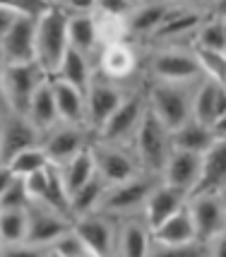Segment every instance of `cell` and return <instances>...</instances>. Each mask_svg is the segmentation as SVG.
<instances>
[{"instance_id":"6da1fadb","label":"cell","mask_w":226,"mask_h":257,"mask_svg":"<svg viewBox=\"0 0 226 257\" xmlns=\"http://www.w3.org/2000/svg\"><path fill=\"white\" fill-rule=\"evenodd\" d=\"M68 5L48 3L36 10L34 34V60L48 77L56 75L63 58L68 53Z\"/></svg>"},{"instance_id":"7a4b0ae2","label":"cell","mask_w":226,"mask_h":257,"mask_svg":"<svg viewBox=\"0 0 226 257\" xmlns=\"http://www.w3.org/2000/svg\"><path fill=\"white\" fill-rule=\"evenodd\" d=\"M142 70L147 82L197 84L202 79L190 46H152Z\"/></svg>"},{"instance_id":"3957f363","label":"cell","mask_w":226,"mask_h":257,"mask_svg":"<svg viewBox=\"0 0 226 257\" xmlns=\"http://www.w3.org/2000/svg\"><path fill=\"white\" fill-rule=\"evenodd\" d=\"M209 15H212V5L173 3L169 15L149 39V48L152 46H190L197 29L209 20Z\"/></svg>"},{"instance_id":"277c9868","label":"cell","mask_w":226,"mask_h":257,"mask_svg":"<svg viewBox=\"0 0 226 257\" xmlns=\"http://www.w3.org/2000/svg\"><path fill=\"white\" fill-rule=\"evenodd\" d=\"M192 87L195 84H164L147 82V108L169 133L178 130L192 118Z\"/></svg>"},{"instance_id":"5b68a950","label":"cell","mask_w":226,"mask_h":257,"mask_svg":"<svg viewBox=\"0 0 226 257\" xmlns=\"http://www.w3.org/2000/svg\"><path fill=\"white\" fill-rule=\"evenodd\" d=\"M145 113H147V79L137 82L135 87L128 89L123 103L116 108V113L106 120V125L94 140L111 142V145H130Z\"/></svg>"},{"instance_id":"8992f818","label":"cell","mask_w":226,"mask_h":257,"mask_svg":"<svg viewBox=\"0 0 226 257\" xmlns=\"http://www.w3.org/2000/svg\"><path fill=\"white\" fill-rule=\"evenodd\" d=\"M46 75L36 63H20V65H0V91L10 115H24L27 106L39 87L48 82Z\"/></svg>"},{"instance_id":"52a82bcc","label":"cell","mask_w":226,"mask_h":257,"mask_svg":"<svg viewBox=\"0 0 226 257\" xmlns=\"http://www.w3.org/2000/svg\"><path fill=\"white\" fill-rule=\"evenodd\" d=\"M130 147H133V152H135L142 171L149 173V176H159L161 178L164 164L171 157L173 147H171V133L154 118V113L149 111V108L145 113L140 127H137Z\"/></svg>"},{"instance_id":"ba28073f","label":"cell","mask_w":226,"mask_h":257,"mask_svg":"<svg viewBox=\"0 0 226 257\" xmlns=\"http://www.w3.org/2000/svg\"><path fill=\"white\" fill-rule=\"evenodd\" d=\"M159 183H161L159 176L142 173V176H137L133 180H125V183H118V185H108L99 212L108 214L113 219L137 216V214H142L145 202H147V197L152 195V190L157 188Z\"/></svg>"},{"instance_id":"9c48e42d","label":"cell","mask_w":226,"mask_h":257,"mask_svg":"<svg viewBox=\"0 0 226 257\" xmlns=\"http://www.w3.org/2000/svg\"><path fill=\"white\" fill-rule=\"evenodd\" d=\"M89 149H91L96 176L106 185H118V183L133 180L145 173L130 145H111V142L94 140Z\"/></svg>"},{"instance_id":"30bf717a","label":"cell","mask_w":226,"mask_h":257,"mask_svg":"<svg viewBox=\"0 0 226 257\" xmlns=\"http://www.w3.org/2000/svg\"><path fill=\"white\" fill-rule=\"evenodd\" d=\"M133 87H135V84H133ZM128 89H130V87L108 82V79L99 77V75L94 72V79H91V84L87 87V91H84V127H87L94 137H96L99 130L106 125V120L116 113V108L123 103Z\"/></svg>"},{"instance_id":"8fae6325","label":"cell","mask_w":226,"mask_h":257,"mask_svg":"<svg viewBox=\"0 0 226 257\" xmlns=\"http://www.w3.org/2000/svg\"><path fill=\"white\" fill-rule=\"evenodd\" d=\"M140 70H142V60L137 56L135 44H130V41L106 46L94 58V72L99 77L123 84V87H133L137 82H142V79H135Z\"/></svg>"},{"instance_id":"7c38bea8","label":"cell","mask_w":226,"mask_h":257,"mask_svg":"<svg viewBox=\"0 0 226 257\" xmlns=\"http://www.w3.org/2000/svg\"><path fill=\"white\" fill-rule=\"evenodd\" d=\"M39 5H27V10L12 22L8 34L0 39V65H20L34 60V34Z\"/></svg>"},{"instance_id":"4fadbf2b","label":"cell","mask_w":226,"mask_h":257,"mask_svg":"<svg viewBox=\"0 0 226 257\" xmlns=\"http://www.w3.org/2000/svg\"><path fill=\"white\" fill-rule=\"evenodd\" d=\"M70 231H72L70 216L56 212V209H48L39 202H29V207H27V235H24L27 245L51 250Z\"/></svg>"},{"instance_id":"5bb4252c","label":"cell","mask_w":226,"mask_h":257,"mask_svg":"<svg viewBox=\"0 0 226 257\" xmlns=\"http://www.w3.org/2000/svg\"><path fill=\"white\" fill-rule=\"evenodd\" d=\"M188 212L195 226L197 243L207 245L209 240H214L216 235L226 231L224 192L221 195H195L188 200Z\"/></svg>"},{"instance_id":"9a60e30c","label":"cell","mask_w":226,"mask_h":257,"mask_svg":"<svg viewBox=\"0 0 226 257\" xmlns=\"http://www.w3.org/2000/svg\"><path fill=\"white\" fill-rule=\"evenodd\" d=\"M91 142H94V135H91L87 127L60 123L41 137V149H44L48 164L63 166L65 161H70V159L75 157V154H79L82 149H87Z\"/></svg>"},{"instance_id":"2e32d148","label":"cell","mask_w":226,"mask_h":257,"mask_svg":"<svg viewBox=\"0 0 226 257\" xmlns=\"http://www.w3.org/2000/svg\"><path fill=\"white\" fill-rule=\"evenodd\" d=\"M72 233L84 245H89L99 257H116V238H118V219L96 212L79 216L72 221Z\"/></svg>"},{"instance_id":"e0dca14e","label":"cell","mask_w":226,"mask_h":257,"mask_svg":"<svg viewBox=\"0 0 226 257\" xmlns=\"http://www.w3.org/2000/svg\"><path fill=\"white\" fill-rule=\"evenodd\" d=\"M24 185H27V195H29V202H39L48 209H56V212L70 216L68 212V190H65V183H63V176H60V168L48 164L44 171H39L29 178H22Z\"/></svg>"},{"instance_id":"ac0fdd59","label":"cell","mask_w":226,"mask_h":257,"mask_svg":"<svg viewBox=\"0 0 226 257\" xmlns=\"http://www.w3.org/2000/svg\"><path fill=\"white\" fill-rule=\"evenodd\" d=\"M173 8L171 0H149V3H133L130 10L125 12V32L128 41H147L154 36L159 24L164 22V17Z\"/></svg>"},{"instance_id":"d6986e66","label":"cell","mask_w":226,"mask_h":257,"mask_svg":"<svg viewBox=\"0 0 226 257\" xmlns=\"http://www.w3.org/2000/svg\"><path fill=\"white\" fill-rule=\"evenodd\" d=\"M133 3H91V20H94V29H96V41H99V51L106 46H116L128 41V32H125V12L130 10Z\"/></svg>"},{"instance_id":"ffe728a7","label":"cell","mask_w":226,"mask_h":257,"mask_svg":"<svg viewBox=\"0 0 226 257\" xmlns=\"http://www.w3.org/2000/svg\"><path fill=\"white\" fill-rule=\"evenodd\" d=\"M41 145V135L29 125L24 115H5L0 120V164L8 166L12 157L24 149Z\"/></svg>"},{"instance_id":"44dd1931","label":"cell","mask_w":226,"mask_h":257,"mask_svg":"<svg viewBox=\"0 0 226 257\" xmlns=\"http://www.w3.org/2000/svg\"><path fill=\"white\" fill-rule=\"evenodd\" d=\"M200 171H202V157H200V154H190V152L173 149L171 157L166 159V164H164L161 183L169 185V188H176V190L185 192V195L190 197L192 190L197 188Z\"/></svg>"},{"instance_id":"7402d4cb","label":"cell","mask_w":226,"mask_h":257,"mask_svg":"<svg viewBox=\"0 0 226 257\" xmlns=\"http://www.w3.org/2000/svg\"><path fill=\"white\" fill-rule=\"evenodd\" d=\"M68 5V44L72 51H77L87 58H96L99 53V41H96V29H94V20H91V3L89 5Z\"/></svg>"},{"instance_id":"603a6c76","label":"cell","mask_w":226,"mask_h":257,"mask_svg":"<svg viewBox=\"0 0 226 257\" xmlns=\"http://www.w3.org/2000/svg\"><path fill=\"white\" fill-rule=\"evenodd\" d=\"M192 120L212 127L216 118H221L226 113V87L209 82V79H200L192 87Z\"/></svg>"},{"instance_id":"cb8c5ba5","label":"cell","mask_w":226,"mask_h":257,"mask_svg":"<svg viewBox=\"0 0 226 257\" xmlns=\"http://www.w3.org/2000/svg\"><path fill=\"white\" fill-rule=\"evenodd\" d=\"M226 192V140H214V145L202 154V171L195 195H221ZM188 197V200H190Z\"/></svg>"},{"instance_id":"d4e9b609","label":"cell","mask_w":226,"mask_h":257,"mask_svg":"<svg viewBox=\"0 0 226 257\" xmlns=\"http://www.w3.org/2000/svg\"><path fill=\"white\" fill-rule=\"evenodd\" d=\"M149 250H152V231L145 224L142 214L118 219L116 257H149Z\"/></svg>"},{"instance_id":"484cf974","label":"cell","mask_w":226,"mask_h":257,"mask_svg":"<svg viewBox=\"0 0 226 257\" xmlns=\"http://www.w3.org/2000/svg\"><path fill=\"white\" fill-rule=\"evenodd\" d=\"M185 204H188V195L185 192L159 183L157 188L152 190V195L147 197L145 207H142V219L149 226V231H154L157 226H161L169 216H173Z\"/></svg>"},{"instance_id":"4316f807","label":"cell","mask_w":226,"mask_h":257,"mask_svg":"<svg viewBox=\"0 0 226 257\" xmlns=\"http://www.w3.org/2000/svg\"><path fill=\"white\" fill-rule=\"evenodd\" d=\"M152 243L154 245H190V243H197L188 204L152 231Z\"/></svg>"},{"instance_id":"83f0119b","label":"cell","mask_w":226,"mask_h":257,"mask_svg":"<svg viewBox=\"0 0 226 257\" xmlns=\"http://www.w3.org/2000/svg\"><path fill=\"white\" fill-rule=\"evenodd\" d=\"M24 118L29 120V125H32L41 137H44L48 130H53L56 125H60L58 111H56V101H53V89H51V79H48L46 84H41L39 91L32 96Z\"/></svg>"},{"instance_id":"f1b7e54d","label":"cell","mask_w":226,"mask_h":257,"mask_svg":"<svg viewBox=\"0 0 226 257\" xmlns=\"http://www.w3.org/2000/svg\"><path fill=\"white\" fill-rule=\"evenodd\" d=\"M51 89H53L58 120L63 125H82L84 127V94L60 79H51Z\"/></svg>"},{"instance_id":"f546056e","label":"cell","mask_w":226,"mask_h":257,"mask_svg":"<svg viewBox=\"0 0 226 257\" xmlns=\"http://www.w3.org/2000/svg\"><path fill=\"white\" fill-rule=\"evenodd\" d=\"M51 79H60V82H65V84H70V87H75V89L84 94L87 87L91 84V79H94V60L68 48L63 63H60V67Z\"/></svg>"},{"instance_id":"4dcf8cb0","label":"cell","mask_w":226,"mask_h":257,"mask_svg":"<svg viewBox=\"0 0 226 257\" xmlns=\"http://www.w3.org/2000/svg\"><path fill=\"white\" fill-rule=\"evenodd\" d=\"M214 133L212 127L197 123V120H188L183 123L178 130L171 133V147L178 149V152H190V154H200L202 157L209 147L214 145Z\"/></svg>"},{"instance_id":"1f68e13d","label":"cell","mask_w":226,"mask_h":257,"mask_svg":"<svg viewBox=\"0 0 226 257\" xmlns=\"http://www.w3.org/2000/svg\"><path fill=\"white\" fill-rule=\"evenodd\" d=\"M106 183H103L99 176H94L91 180H87L82 188L70 195L68 200V212H70V219L75 221L79 216H87V214H96L101 209V200L106 195Z\"/></svg>"},{"instance_id":"d6a6232c","label":"cell","mask_w":226,"mask_h":257,"mask_svg":"<svg viewBox=\"0 0 226 257\" xmlns=\"http://www.w3.org/2000/svg\"><path fill=\"white\" fill-rule=\"evenodd\" d=\"M89 147L82 149L79 154H75V157L70 159V161H65L63 166H58L60 168V176H63V183H65V190H68V197L77 190V188H82L87 180H91L96 176V168H94V159H91Z\"/></svg>"},{"instance_id":"836d02e7","label":"cell","mask_w":226,"mask_h":257,"mask_svg":"<svg viewBox=\"0 0 226 257\" xmlns=\"http://www.w3.org/2000/svg\"><path fill=\"white\" fill-rule=\"evenodd\" d=\"M195 48H207V51H216V53H226V20L216 17L214 12L209 15V20L197 29L192 44Z\"/></svg>"},{"instance_id":"e575fe53","label":"cell","mask_w":226,"mask_h":257,"mask_svg":"<svg viewBox=\"0 0 226 257\" xmlns=\"http://www.w3.org/2000/svg\"><path fill=\"white\" fill-rule=\"evenodd\" d=\"M190 48L195 53V60H197L202 79H209V82H216V84L226 87V53H216V51H207V48H195V46H190Z\"/></svg>"},{"instance_id":"d590c367","label":"cell","mask_w":226,"mask_h":257,"mask_svg":"<svg viewBox=\"0 0 226 257\" xmlns=\"http://www.w3.org/2000/svg\"><path fill=\"white\" fill-rule=\"evenodd\" d=\"M46 166H48V159H46L41 145L20 152V154L12 157L10 164H8V168H10L17 178H29V176H34L39 171H44Z\"/></svg>"},{"instance_id":"8d00e7d4","label":"cell","mask_w":226,"mask_h":257,"mask_svg":"<svg viewBox=\"0 0 226 257\" xmlns=\"http://www.w3.org/2000/svg\"><path fill=\"white\" fill-rule=\"evenodd\" d=\"M24 235H27V209L0 212V243H3V247L24 243Z\"/></svg>"},{"instance_id":"74e56055","label":"cell","mask_w":226,"mask_h":257,"mask_svg":"<svg viewBox=\"0 0 226 257\" xmlns=\"http://www.w3.org/2000/svg\"><path fill=\"white\" fill-rule=\"evenodd\" d=\"M29 207V195L22 178H15L8 190L0 195V212H22Z\"/></svg>"},{"instance_id":"f35d334b","label":"cell","mask_w":226,"mask_h":257,"mask_svg":"<svg viewBox=\"0 0 226 257\" xmlns=\"http://www.w3.org/2000/svg\"><path fill=\"white\" fill-rule=\"evenodd\" d=\"M51 252L56 257H99L89 245H84L72 231L68 235H63L56 245L51 247Z\"/></svg>"},{"instance_id":"ab89813d","label":"cell","mask_w":226,"mask_h":257,"mask_svg":"<svg viewBox=\"0 0 226 257\" xmlns=\"http://www.w3.org/2000/svg\"><path fill=\"white\" fill-rule=\"evenodd\" d=\"M149 257H207V247L202 243H190V245H154L152 243Z\"/></svg>"},{"instance_id":"60d3db41","label":"cell","mask_w":226,"mask_h":257,"mask_svg":"<svg viewBox=\"0 0 226 257\" xmlns=\"http://www.w3.org/2000/svg\"><path fill=\"white\" fill-rule=\"evenodd\" d=\"M24 10H27V5H20V3H0V39L8 34L12 22H15Z\"/></svg>"},{"instance_id":"b9f144b4","label":"cell","mask_w":226,"mask_h":257,"mask_svg":"<svg viewBox=\"0 0 226 257\" xmlns=\"http://www.w3.org/2000/svg\"><path fill=\"white\" fill-rule=\"evenodd\" d=\"M48 255H51L48 247H36V245H27V243L0 250V257H48Z\"/></svg>"},{"instance_id":"7bdbcfd3","label":"cell","mask_w":226,"mask_h":257,"mask_svg":"<svg viewBox=\"0 0 226 257\" xmlns=\"http://www.w3.org/2000/svg\"><path fill=\"white\" fill-rule=\"evenodd\" d=\"M207 257H226V231L219 233L214 240L207 243Z\"/></svg>"},{"instance_id":"ee69618b","label":"cell","mask_w":226,"mask_h":257,"mask_svg":"<svg viewBox=\"0 0 226 257\" xmlns=\"http://www.w3.org/2000/svg\"><path fill=\"white\" fill-rule=\"evenodd\" d=\"M15 178H17V176L12 173L10 168H8V166H3V164H0V195H3V192L8 190V188H10L12 183H15Z\"/></svg>"},{"instance_id":"f6af8a7d","label":"cell","mask_w":226,"mask_h":257,"mask_svg":"<svg viewBox=\"0 0 226 257\" xmlns=\"http://www.w3.org/2000/svg\"><path fill=\"white\" fill-rule=\"evenodd\" d=\"M212 133H214L216 140H226V113L221 118H216V123L212 125Z\"/></svg>"},{"instance_id":"bcb514c9","label":"cell","mask_w":226,"mask_h":257,"mask_svg":"<svg viewBox=\"0 0 226 257\" xmlns=\"http://www.w3.org/2000/svg\"><path fill=\"white\" fill-rule=\"evenodd\" d=\"M5 115H10V113H8V106H5V101H3V91H0V120H3Z\"/></svg>"},{"instance_id":"7dc6e473","label":"cell","mask_w":226,"mask_h":257,"mask_svg":"<svg viewBox=\"0 0 226 257\" xmlns=\"http://www.w3.org/2000/svg\"><path fill=\"white\" fill-rule=\"evenodd\" d=\"M224 204H226V192H224Z\"/></svg>"},{"instance_id":"c3c4849f","label":"cell","mask_w":226,"mask_h":257,"mask_svg":"<svg viewBox=\"0 0 226 257\" xmlns=\"http://www.w3.org/2000/svg\"><path fill=\"white\" fill-rule=\"evenodd\" d=\"M48 257H56V255H53V252H51V255H48Z\"/></svg>"},{"instance_id":"681fc988","label":"cell","mask_w":226,"mask_h":257,"mask_svg":"<svg viewBox=\"0 0 226 257\" xmlns=\"http://www.w3.org/2000/svg\"><path fill=\"white\" fill-rule=\"evenodd\" d=\"M0 250H3V243H0Z\"/></svg>"}]
</instances>
